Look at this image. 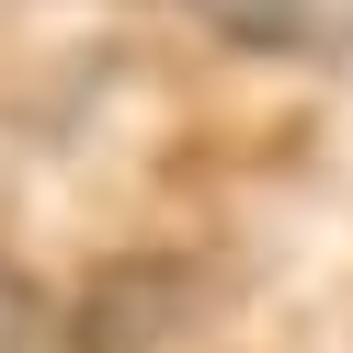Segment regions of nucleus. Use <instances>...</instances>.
I'll use <instances>...</instances> for the list:
<instances>
[{"mask_svg": "<svg viewBox=\"0 0 353 353\" xmlns=\"http://www.w3.org/2000/svg\"><path fill=\"white\" fill-rule=\"evenodd\" d=\"M183 12L251 57H353V0H183Z\"/></svg>", "mask_w": 353, "mask_h": 353, "instance_id": "nucleus-1", "label": "nucleus"}, {"mask_svg": "<svg viewBox=\"0 0 353 353\" xmlns=\"http://www.w3.org/2000/svg\"><path fill=\"white\" fill-rule=\"evenodd\" d=\"M34 342H46V285L23 262H0V353H34Z\"/></svg>", "mask_w": 353, "mask_h": 353, "instance_id": "nucleus-2", "label": "nucleus"}]
</instances>
